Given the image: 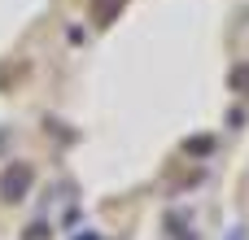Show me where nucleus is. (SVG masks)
Segmentation results:
<instances>
[{"label": "nucleus", "instance_id": "obj_1", "mask_svg": "<svg viewBox=\"0 0 249 240\" xmlns=\"http://www.w3.org/2000/svg\"><path fill=\"white\" fill-rule=\"evenodd\" d=\"M26 179H31V175H26V171H18V179H13V175H9V179H4V197H9V201H18V192H22V188H26Z\"/></svg>", "mask_w": 249, "mask_h": 240}]
</instances>
